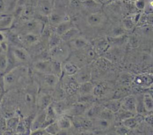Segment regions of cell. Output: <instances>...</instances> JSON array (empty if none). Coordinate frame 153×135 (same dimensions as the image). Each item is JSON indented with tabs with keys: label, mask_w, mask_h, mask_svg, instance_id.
<instances>
[{
	"label": "cell",
	"mask_w": 153,
	"mask_h": 135,
	"mask_svg": "<svg viewBox=\"0 0 153 135\" xmlns=\"http://www.w3.org/2000/svg\"><path fill=\"white\" fill-rule=\"evenodd\" d=\"M146 121L148 122V123L152 124V115L148 116L146 119Z\"/></svg>",
	"instance_id": "48"
},
{
	"label": "cell",
	"mask_w": 153,
	"mask_h": 135,
	"mask_svg": "<svg viewBox=\"0 0 153 135\" xmlns=\"http://www.w3.org/2000/svg\"><path fill=\"white\" fill-rule=\"evenodd\" d=\"M24 103L28 107L33 106V104H36V95H34L32 92L27 91L23 95Z\"/></svg>",
	"instance_id": "29"
},
{
	"label": "cell",
	"mask_w": 153,
	"mask_h": 135,
	"mask_svg": "<svg viewBox=\"0 0 153 135\" xmlns=\"http://www.w3.org/2000/svg\"><path fill=\"white\" fill-rule=\"evenodd\" d=\"M48 17H49L50 21L53 24H54V25H56V26L58 24H59L60 23L62 22L63 21L69 20L65 19V17L60 15V14L57 13V12H51Z\"/></svg>",
	"instance_id": "31"
},
{
	"label": "cell",
	"mask_w": 153,
	"mask_h": 135,
	"mask_svg": "<svg viewBox=\"0 0 153 135\" xmlns=\"http://www.w3.org/2000/svg\"><path fill=\"white\" fill-rule=\"evenodd\" d=\"M134 82L136 84L142 87H146L151 86L152 84V76L149 74H139L135 77Z\"/></svg>",
	"instance_id": "12"
},
{
	"label": "cell",
	"mask_w": 153,
	"mask_h": 135,
	"mask_svg": "<svg viewBox=\"0 0 153 135\" xmlns=\"http://www.w3.org/2000/svg\"><path fill=\"white\" fill-rule=\"evenodd\" d=\"M95 55H96V52L94 49L90 48V49H88L87 50V52L85 54L86 59L91 60L93 58H94Z\"/></svg>",
	"instance_id": "41"
},
{
	"label": "cell",
	"mask_w": 153,
	"mask_h": 135,
	"mask_svg": "<svg viewBox=\"0 0 153 135\" xmlns=\"http://www.w3.org/2000/svg\"><path fill=\"white\" fill-rule=\"evenodd\" d=\"M79 85L78 84L74 79L73 80L71 81L68 83V85L66 86V93L69 95H72L75 92L78 90L79 88Z\"/></svg>",
	"instance_id": "35"
},
{
	"label": "cell",
	"mask_w": 153,
	"mask_h": 135,
	"mask_svg": "<svg viewBox=\"0 0 153 135\" xmlns=\"http://www.w3.org/2000/svg\"><path fill=\"white\" fill-rule=\"evenodd\" d=\"M39 74V73H38ZM40 76V81L41 84L44 87L50 89H54L57 84L59 81L60 77L48 73V74H39Z\"/></svg>",
	"instance_id": "6"
},
{
	"label": "cell",
	"mask_w": 153,
	"mask_h": 135,
	"mask_svg": "<svg viewBox=\"0 0 153 135\" xmlns=\"http://www.w3.org/2000/svg\"><path fill=\"white\" fill-rule=\"evenodd\" d=\"M87 110V105L85 103L78 102L73 105L69 109V114L73 116H79L84 114Z\"/></svg>",
	"instance_id": "19"
},
{
	"label": "cell",
	"mask_w": 153,
	"mask_h": 135,
	"mask_svg": "<svg viewBox=\"0 0 153 135\" xmlns=\"http://www.w3.org/2000/svg\"><path fill=\"white\" fill-rule=\"evenodd\" d=\"M79 34V30L75 26H73L68 30H67L65 33H64L62 35H61L60 37L63 42H68L73 39L75 38L76 37L78 36Z\"/></svg>",
	"instance_id": "21"
},
{
	"label": "cell",
	"mask_w": 153,
	"mask_h": 135,
	"mask_svg": "<svg viewBox=\"0 0 153 135\" xmlns=\"http://www.w3.org/2000/svg\"><path fill=\"white\" fill-rule=\"evenodd\" d=\"M14 17L11 14H4L0 17V30H7L12 26Z\"/></svg>",
	"instance_id": "20"
},
{
	"label": "cell",
	"mask_w": 153,
	"mask_h": 135,
	"mask_svg": "<svg viewBox=\"0 0 153 135\" xmlns=\"http://www.w3.org/2000/svg\"><path fill=\"white\" fill-rule=\"evenodd\" d=\"M98 117H102L103 118L108 120L112 122H114L115 120V113L112 112L110 110L106 108L102 109Z\"/></svg>",
	"instance_id": "32"
},
{
	"label": "cell",
	"mask_w": 153,
	"mask_h": 135,
	"mask_svg": "<svg viewBox=\"0 0 153 135\" xmlns=\"http://www.w3.org/2000/svg\"><path fill=\"white\" fill-rule=\"evenodd\" d=\"M45 131L49 135H55L57 134L60 131V128H59L56 121L51 123V124L47 125L45 128H44Z\"/></svg>",
	"instance_id": "33"
},
{
	"label": "cell",
	"mask_w": 153,
	"mask_h": 135,
	"mask_svg": "<svg viewBox=\"0 0 153 135\" xmlns=\"http://www.w3.org/2000/svg\"><path fill=\"white\" fill-rule=\"evenodd\" d=\"M27 0H17V4L18 6H23L27 2Z\"/></svg>",
	"instance_id": "47"
},
{
	"label": "cell",
	"mask_w": 153,
	"mask_h": 135,
	"mask_svg": "<svg viewBox=\"0 0 153 135\" xmlns=\"http://www.w3.org/2000/svg\"><path fill=\"white\" fill-rule=\"evenodd\" d=\"M52 102V96L43 91H40L36 95V105L39 110L45 109Z\"/></svg>",
	"instance_id": "8"
},
{
	"label": "cell",
	"mask_w": 153,
	"mask_h": 135,
	"mask_svg": "<svg viewBox=\"0 0 153 135\" xmlns=\"http://www.w3.org/2000/svg\"><path fill=\"white\" fill-rule=\"evenodd\" d=\"M6 5L4 0H0V13L3 12L5 10Z\"/></svg>",
	"instance_id": "45"
},
{
	"label": "cell",
	"mask_w": 153,
	"mask_h": 135,
	"mask_svg": "<svg viewBox=\"0 0 153 135\" xmlns=\"http://www.w3.org/2000/svg\"><path fill=\"white\" fill-rule=\"evenodd\" d=\"M29 74V69L25 65L17 66L2 74L5 91L17 87L25 79Z\"/></svg>",
	"instance_id": "1"
},
{
	"label": "cell",
	"mask_w": 153,
	"mask_h": 135,
	"mask_svg": "<svg viewBox=\"0 0 153 135\" xmlns=\"http://www.w3.org/2000/svg\"><path fill=\"white\" fill-rule=\"evenodd\" d=\"M22 29L25 33H34L39 34L44 29V26L41 21L36 20H29L24 22Z\"/></svg>",
	"instance_id": "4"
},
{
	"label": "cell",
	"mask_w": 153,
	"mask_h": 135,
	"mask_svg": "<svg viewBox=\"0 0 153 135\" xmlns=\"http://www.w3.org/2000/svg\"><path fill=\"white\" fill-rule=\"evenodd\" d=\"M49 55L51 60L63 63L70 55V48L62 42L59 45L50 49Z\"/></svg>",
	"instance_id": "3"
},
{
	"label": "cell",
	"mask_w": 153,
	"mask_h": 135,
	"mask_svg": "<svg viewBox=\"0 0 153 135\" xmlns=\"http://www.w3.org/2000/svg\"><path fill=\"white\" fill-rule=\"evenodd\" d=\"M102 109L97 105H93L90 108L87 109L85 111V115L88 119H94L97 117L101 111Z\"/></svg>",
	"instance_id": "28"
},
{
	"label": "cell",
	"mask_w": 153,
	"mask_h": 135,
	"mask_svg": "<svg viewBox=\"0 0 153 135\" xmlns=\"http://www.w3.org/2000/svg\"><path fill=\"white\" fill-rule=\"evenodd\" d=\"M7 66V52L0 51V74H4Z\"/></svg>",
	"instance_id": "34"
},
{
	"label": "cell",
	"mask_w": 153,
	"mask_h": 135,
	"mask_svg": "<svg viewBox=\"0 0 153 135\" xmlns=\"http://www.w3.org/2000/svg\"><path fill=\"white\" fill-rule=\"evenodd\" d=\"M7 40L4 30H0V43Z\"/></svg>",
	"instance_id": "46"
},
{
	"label": "cell",
	"mask_w": 153,
	"mask_h": 135,
	"mask_svg": "<svg viewBox=\"0 0 153 135\" xmlns=\"http://www.w3.org/2000/svg\"><path fill=\"white\" fill-rule=\"evenodd\" d=\"M8 50L10 51L17 65H26L31 61V56L29 53L23 46L9 45Z\"/></svg>",
	"instance_id": "2"
},
{
	"label": "cell",
	"mask_w": 153,
	"mask_h": 135,
	"mask_svg": "<svg viewBox=\"0 0 153 135\" xmlns=\"http://www.w3.org/2000/svg\"><path fill=\"white\" fill-rule=\"evenodd\" d=\"M30 134L32 135H47L48 134L45 131L44 128H39L35 130H33L30 131Z\"/></svg>",
	"instance_id": "39"
},
{
	"label": "cell",
	"mask_w": 153,
	"mask_h": 135,
	"mask_svg": "<svg viewBox=\"0 0 153 135\" xmlns=\"http://www.w3.org/2000/svg\"><path fill=\"white\" fill-rule=\"evenodd\" d=\"M69 48L75 50H81L85 49L88 45V42L84 37L77 36L68 42Z\"/></svg>",
	"instance_id": "13"
},
{
	"label": "cell",
	"mask_w": 153,
	"mask_h": 135,
	"mask_svg": "<svg viewBox=\"0 0 153 135\" xmlns=\"http://www.w3.org/2000/svg\"><path fill=\"white\" fill-rule=\"evenodd\" d=\"M38 10L40 15L48 17L52 12V6L48 0H41L38 3Z\"/></svg>",
	"instance_id": "15"
},
{
	"label": "cell",
	"mask_w": 153,
	"mask_h": 135,
	"mask_svg": "<svg viewBox=\"0 0 153 135\" xmlns=\"http://www.w3.org/2000/svg\"><path fill=\"white\" fill-rule=\"evenodd\" d=\"M73 76L75 80L78 84L89 81L91 76V68L88 66L84 65L80 68H79L76 73Z\"/></svg>",
	"instance_id": "9"
},
{
	"label": "cell",
	"mask_w": 153,
	"mask_h": 135,
	"mask_svg": "<svg viewBox=\"0 0 153 135\" xmlns=\"http://www.w3.org/2000/svg\"><path fill=\"white\" fill-rule=\"evenodd\" d=\"M107 45H108V41L101 40L100 42H99V43L97 45L98 50H99L100 51H103V50H105V49L107 46Z\"/></svg>",
	"instance_id": "44"
},
{
	"label": "cell",
	"mask_w": 153,
	"mask_h": 135,
	"mask_svg": "<svg viewBox=\"0 0 153 135\" xmlns=\"http://www.w3.org/2000/svg\"><path fill=\"white\" fill-rule=\"evenodd\" d=\"M105 87L102 84H97L93 86L92 95L94 97H100L103 95Z\"/></svg>",
	"instance_id": "37"
},
{
	"label": "cell",
	"mask_w": 153,
	"mask_h": 135,
	"mask_svg": "<svg viewBox=\"0 0 153 135\" xmlns=\"http://www.w3.org/2000/svg\"><path fill=\"white\" fill-rule=\"evenodd\" d=\"M20 117L19 115H14L11 117L5 118L6 130L4 134H16V130L19 122Z\"/></svg>",
	"instance_id": "11"
},
{
	"label": "cell",
	"mask_w": 153,
	"mask_h": 135,
	"mask_svg": "<svg viewBox=\"0 0 153 135\" xmlns=\"http://www.w3.org/2000/svg\"><path fill=\"white\" fill-rule=\"evenodd\" d=\"M56 122L60 130H68L70 129L73 124L72 120L66 115H63L57 118Z\"/></svg>",
	"instance_id": "17"
},
{
	"label": "cell",
	"mask_w": 153,
	"mask_h": 135,
	"mask_svg": "<svg viewBox=\"0 0 153 135\" xmlns=\"http://www.w3.org/2000/svg\"><path fill=\"white\" fill-rule=\"evenodd\" d=\"M105 19V15L100 12H92L87 15L86 20L88 24L91 27H99L101 26Z\"/></svg>",
	"instance_id": "10"
},
{
	"label": "cell",
	"mask_w": 153,
	"mask_h": 135,
	"mask_svg": "<svg viewBox=\"0 0 153 135\" xmlns=\"http://www.w3.org/2000/svg\"><path fill=\"white\" fill-rule=\"evenodd\" d=\"M134 5L136 8H137L139 10H144L146 2L145 0H137L134 2Z\"/></svg>",
	"instance_id": "40"
},
{
	"label": "cell",
	"mask_w": 153,
	"mask_h": 135,
	"mask_svg": "<svg viewBox=\"0 0 153 135\" xmlns=\"http://www.w3.org/2000/svg\"><path fill=\"white\" fill-rule=\"evenodd\" d=\"M128 130L127 128L124 127V125L121 127H118L116 130V133L118 134H126L127 132L128 131Z\"/></svg>",
	"instance_id": "43"
},
{
	"label": "cell",
	"mask_w": 153,
	"mask_h": 135,
	"mask_svg": "<svg viewBox=\"0 0 153 135\" xmlns=\"http://www.w3.org/2000/svg\"><path fill=\"white\" fill-rule=\"evenodd\" d=\"M130 1H131V2H134L136 1H137V0H129Z\"/></svg>",
	"instance_id": "49"
},
{
	"label": "cell",
	"mask_w": 153,
	"mask_h": 135,
	"mask_svg": "<svg viewBox=\"0 0 153 135\" xmlns=\"http://www.w3.org/2000/svg\"><path fill=\"white\" fill-rule=\"evenodd\" d=\"M52 61V74L60 77L62 75V63L56 61Z\"/></svg>",
	"instance_id": "36"
},
{
	"label": "cell",
	"mask_w": 153,
	"mask_h": 135,
	"mask_svg": "<svg viewBox=\"0 0 153 135\" xmlns=\"http://www.w3.org/2000/svg\"><path fill=\"white\" fill-rule=\"evenodd\" d=\"M123 27L126 30H131L132 29L135 24V23L131 17H127L124 19L123 21Z\"/></svg>",
	"instance_id": "38"
},
{
	"label": "cell",
	"mask_w": 153,
	"mask_h": 135,
	"mask_svg": "<svg viewBox=\"0 0 153 135\" xmlns=\"http://www.w3.org/2000/svg\"><path fill=\"white\" fill-rule=\"evenodd\" d=\"M62 73H65L68 76H73L79 69L78 65L74 62L66 61L62 64Z\"/></svg>",
	"instance_id": "18"
},
{
	"label": "cell",
	"mask_w": 153,
	"mask_h": 135,
	"mask_svg": "<svg viewBox=\"0 0 153 135\" xmlns=\"http://www.w3.org/2000/svg\"><path fill=\"white\" fill-rule=\"evenodd\" d=\"M73 26H74L73 23L69 20L63 21L57 25L55 32L60 36Z\"/></svg>",
	"instance_id": "24"
},
{
	"label": "cell",
	"mask_w": 153,
	"mask_h": 135,
	"mask_svg": "<svg viewBox=\"0 0 153 135\" xmlns=\"http://www.w3.org/2000/svg\"><path fill=\"white\" fill-rule=\"evenodd\" d=\"M82 4L87 10L91 12V13L99 12L102 5L96 0H85L82 2Z\"/></svg>",
	"instance_id": "23"
},
{
	"label": "cell",
	"mask_w": 153,
	"mask_h": 135,
	"mask_svg": "<svg viewBox=\"0 0 153 135\" xmlns=\"http://www.w3.org/2000/svg\"><path fill=\"white\" fill-rule=\"evenodd\" d=\"M140 117L137 116H130L128 118H125L122 121L123 125L127 128L128 129H132L135 128L139 123L141 121Z\"/></svg>",
	"instance_id": "22"
},
{
	"label": "cell",
	"mask_w": 153,
	"mask_h": 135,
	"mask_svg": "<svg viewBox=\"0 0 153 135\" xmlns=\"http://www.w3.org/2000/svg\"><path fill=\"white\" fill-rule=\"evenodd\" d=\"M61 37L59 35H58L55 32L51 33L48 39V46L50 48L54 47L58 45H59L62 42Z\"/></svg>",
	"instance_id": "30"
},
{
	"label": "cell",
	"mask_w": 153,
	"mask_h": 135,
	"mask_svg": "<svg viewBox=\"0 0 153 135\" xmlns=\"http://www.w3.org/2000/svg\"><path fill=\"white\" fill-rule=\"evenodd\" d=\"M142 104L144 109L148 112H151L153 109V99L152 95L149 93H145L142 97Z\"/></svg>",
	"instance_id": "25"
},
{
	"label": "cell",
	"mask_w": 153,
	"mask_h": 135,
	"mask_svg": "<svg viewBox=\"0 0 153 135\" xmlns=\"http://www.w3.org/2000/svg\"><path fill=\"white\" fill-rule=\"evenodd\" d=\"M105 108L115 114L121 109V101L118 99L109 101L105 104Z\"/></svg>",
	"instance_id": "27"
},
{
	"label": "cell",
	"mask_w": 153,
	"mask_h": 135,
	"mask_svg": "<svg viewBox=\"0 0 153 135\" xmlns=\"http://www.w3.org/2000/svg\"><path fill=\"white\" fill-rule=\"evenodd\" d=\"M121 108L132 114L137 113V101L134 95H128L121 101Z\"/></svg>",
	"instance_id": "5"
},
{
	"label": "cell",
	"mask_w": 153,
	"mask_h": 135,
	"mask_svg": "<svg viewBox=\"0 0 153 135\" xmlns=\"http://www.w3.org/2000/svg\"><path fill=\"white\" fill-rule=\"evenodd\" d=\"M33 69L39 74H52V61L51 60H38L32 64Z\"/></svg>",
	"instance_id": "7"
},
{
	"label": "cell",
	"mask_w": 153,
	"mask_h": 135,
	"mask_svg": "<svg viewBox=\"0 0 153 135\" xmlns=\"http://www.w3.org/2000/svg\"><path fill=\"white\" fill-rule=\"evenodd\" d=\"M92 125L94 126L97 129L99 130H106L108 129L111 125L113 122L103 118L100 117H97L93 119Z\"/></svg>",
	"instance_id": "16"
},
{
	"label": "cell",
	"mask_w": 153,
	"mask_h": 135,
	"mask_svg": "<svg viewBox=\"0 0 153 135\" xmlns=\"http://www.w3.org/2000/svg\"><path fill=\"white\" fill-rule=\"evenodd\" d=\"M20 38L23 45L26 44L31 46L38 42L39 34L34 33H25L20 36Z\"/></svg>",
	"instance_id": "14"
},
{
	"label": "cell",
	"mask_w": 153,
	"mask_h": 135,
	"mask_svg": "<svg viewBox=\"0 0 153 135\" xmlns=\"http://www.w3.org/2000/svg\"><path fill=\"white\" fill-rule=\"evenodd\" d=\"M93 86V84L90 81L84 82L79 84L78 91L80 93L81 96L93 95L92 91Z\"/></svg>",
	"instance_id": "26"
},
{
	"label": "cell",
	"mask_w": 153,
	"mask_h": 135,
	"mask_svg": "<svg viewBox=\"0 0 153 135\" xmlns=\"http://www.w3.org/2000/svg\"><path fill=\"white\" fill-rule=\"evenodd\" d=\"M0 51H1V43H0Z\"/></svg>",
	"instance_id": "50"
},
{
	"label": "cell",
	"mask_w": 153,
	"mask_h": 135,
	"mask_svg": "<svg viewBox=\"0 0 153 135\" xmlns=\"http://www.w3.org/2000/svg\"><path fill=\"white\" fill-rule=\"evenodd\" d=\"M2 74H0V102L1 101L3 95L4 93L5 89H4V83H3V79H2Z\"/></svg>",
	"instance_id": "42"
}]
</instances>
